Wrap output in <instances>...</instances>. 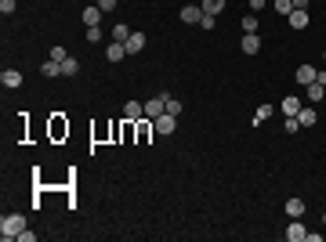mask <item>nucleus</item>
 <instances>
[{
    "label": "nucleus",
    "mask_w": 326,
    "mask_h": 242,
    "mask_svg": "<svg viewBox=\"0 0 326 242\" xmlns=\"http://www.w3.org/2000/svg\"><path fill=\"white\" fill-rule=\"evenodd\" d=\"M26 232V217L22 214H8L4 221H0V235H4V239H19Z\"/></svg>",
    "instance_id": "f257e3e1"
},
{
    "label": "nucleus",
    "mask_w": 326,
    "mask_h": 242,
    "mask_svg": "<svg viewBox=\"0 0 326 242\" xmlns=\"http://www.w3.org/2000/svg\"><path fill=\"white\" fill-rule=\"evenodd\" d=\"M152 127H156V134H174V127H178V116H170V112H163V116H156L152 119Z\"/></svg>",
    "instance_id": "f03ea898"
},
{
    "label": "nucleus",
    "mask_w": 326,
    "mask_h": 242,
    "mask_svg": "<svg viewBox=\"0 0 326 242\" xmlns=\"http://www.w3.org/2000/svg\"><path fill=\"white\" fill-rule=\"evenodd\" d=\"M163 112H167V94H156V98L145 101V116H149V119H156V116H163Z\"/></svg>",
    "instance_id": "7ed1b4c3"
},
{
    "label": "nucleus",
    "mask_w": 326,
    "mask_h": 242,
    "mask_svg": "<svg viewBox=\"0 0 326 242\" xmlns=\"http://www.w3.org/2000/svg\"><path fill=\"white\" fill-rule=\"evenodd\" d=\"M181 22L199 25V22H203V7H199V4H185V7H181Z\"/></svg>",
    "instance_id": "20e7f679"
},
{
    "label": "nucleus",
    "mask_w": 326,
    "mask_h": 242,
    "mask_svg": "<svg viewBox=\"0 0 326 242\" xmlns=\"http://www.w3.org/2000/svg\"><path fill=\"white\" fill-rule=\"evenodd\" d=\"M0 83H4V87H22V72L19 69H4V72H0Z\"/></svg>",
    "instance_id": "39448f33"
},
{
    "label": "nucleus",
    "mask_w": 326,
    "mask_h": 242,
    "mask_svg": "<svg viewBox=\"0 0 326 242\" xmlns=\"http://www.w3.org/2000/svg\"><path fill=\"white\" fill-rule=\"evenodd\" d=\"M304 235H308V232H304V224H301V217H293V224L286 228V239H290V242H304Z\"/></svg>",
    "instance_id": "423d86ee"
},
{
    "label": "nucleus",
    "mask_w": 326,
    "mask_h": 242,
    "mask_svg": "<svg viewBox=\"0 0 326 242\" xmlns=\"http://www.w3.org/2000/svg\"><path fill=\"white\" fill-rule=\"evenodd\" d=\"M105 58H109V62H123V58H127V47H123V43H109V47H105Z\"/></svg>",
    "instance_id": "0eeeda50"
},
{
    "label": "nucleus",
    "mask_w": 326,
    "mask_h": 242,
    "mask_svg": "<svg viewBox=\"0 0 326 242\" xmlns=\"http://www.w3.org/2000/svg\"><path fill=\"white\" fill-rule=\"evenodd\" d=\"M123 47H127V54H138V51L145 47V33H131V36H127V43H123Z\"/></svg>",
    "instance_id": "6e6552de"
},
{
    "label": "nucleus",
    "mask_w": 326,
    "mask_h": 242,
    "mask_svg": "<svg viewBox=\"0 0 326 242\" xmlns=\"http://www.w3.org/2000/svg\"><path fill=\"white\" fill-rule=\"evenodd\" d=\"M102 14H105V11H102L98 4H91V7H84V25H98V22H102Z\"/></svg>",
    "instance_id": "1a4fd4ad"
},
{
    "label": "nucleus",
    "mask_w": 326,
    "mask_h": 242,
    "mask_svg": "<svg viewBox=\"0 0 326 242\" xmlns=\"http://www.w3.org/2000/svg\"><path fill=\"white\" fill-rule=\"evenodd\" d=\"M257 51H261L257 33H243V54H257Z\"/></svg>",
    "instance_id": "9d476101"
},
{
    "label": "nucleus",
    "mask_w": 326,
    "mask_h": 242,
    "mask_svg": "<svg viewBox=\"0 0 326 242\" xmlns=\"http://www.w3.org/2000/svg\"><path fill=\"white\" fill-rule=\"evenodd\" d=\"M145 116V105L142 101H127V109H123V119H142Z\"/></svg>",
    "instance_id": "9b49d317"
},
{
    "label": "nucleus",
    "mask_w": 326,
    "mask_h": 242,
    "mask_svg": "<svg viewBox=\"0 0 326 242\" xmlns=\"http://www.w3.org/2000/svg\"><path fill=\"white\" fill-rule=\"evenodd\" d=\"M286 18H290V29H304V25H308V11H297V7H293Z\"/></svg>",
    "instance_id": "f8f14e48"
},
{
    "label": "nucleus",
    "mask_w": 326,
    "mask_h": 242,
    "mask_svg": "<svg viewBox=\"0 0 326 242\" xmlns=\"http://www.w3.org/2000/svg\"><path fill=\"white\" fill-rule=\"evenodd\" d=\"M297 83H301V87L315 83V69H312V65H297Z\"/></svg>",
    "instance_id": "ddd939ff"
},
{
    "label": "nucleus",
    "mask_w": 326,
    "mask_h": 242,
    "mask_svg": "<svg viewBox=\"0 0 326 242\" xmlns=\"http://www.w3.org/2000/svg\"><path fill=\"white\" fill-rule=\"evenodd\" d=\"M40 72H44L48 80H51V76H62V62H55V58H48V62L40 65Z\"/></svg>",
    "instance_id": "4468645a"
},
{
    "label": "nucleus",
    "mask_w": 326,
    "mask_h": 242,
    "mask_svg": "<svg viewBox=\"0 0 326 242\" xmlns=\"http://www.w3.org/2000/svg\"><path fill=\"white\" fill-rule=\"evenodd\" d=\"M279 109H283L286 116H297V112H301V101H297V98L290 94V98H283V105H279Z\"/></svg>",
    "instance_id": "2eb2a0df"
},
{
    "label": "nucleus",
    "mask_w": 326,
    "mask_h": 242,
    "mask_svg": "<svg viewBox=\"0 0 326 242\" xmlns=\"http://www.w3.org/2000/svg\"><path fill=\"white\" fill-rule=\"evenodd\" d=\"M199 7H203V14H221L225 11V0H203Z\"/></svg>",
    "instance_id": "dca6fc26"
},
{
    "label": "nucleus",
    "mask_w": 326,
    "mask_h": 242,
    "mask_svg": "<svg viewBox=\"0 0 326 242\" xmlns=\"http://www.w3.org/2000/svg\"><path fill=\"white\" fill-rule=\"evenodd\" d=\"M297 119H301V127H315L319 112H315V109H301V112H297Z\"/></svg>",
    "instance_id": "f3484780"
},
{
    "label": "nucleus",
    "mask_w": 326,
    "mask_h": 242,
    "mask_svg": "<svg viewBox=\"0 0 326 242\" xmlns=\"http://www.w3.org/2000/svg\"><path fill=\"white\" fill-rule=\"evenodd\" d=\"M76 72H80V62H76V58L69 54L66 62H62V76H76Z\"/></svg>",
    "instance_id": "a211bd4d"
},
{
    "label": "nucleus",
    "mask_w": 326,
    "mask_h": 242,
    "mask_svg": "<svg viewBox=\"0 0 326 242\" xmlns=\"http://www.w3.org/2000/svg\"><path fill=\"white\" fill-rule=\"evenodd\" d=\"M322 94H326L322 83H308V101H322Z\"/></svg>",
    "instance_id": "6ab92c4d"
},
{
    "label": "nucleus",
    "mask_w": 326,
    "mask_h": 242,
    "mask_svg": "<svg viewBox=\"0 0 326 242\" xmlns=\"http://www.w3.org/2000/svg\"><path fill=\"white\" fill-rule=\"evenodd\" d=\"M131 33H134V29H127V25H116V29H113V40H116V43H127V36H131Z\"/></svg>",
    "instance_id": "aec40b11"
},
{
    "label": "nucleus",
    "mask_w": 326,
    "mask_h": 242,
    "mask_svg": "<svg viewBox=\"0 0 326 242\" xmlns=\"http://www.w3.org/2000/svg\"><path fill=\"white\" fill-rule=\"evenodd\" d=\"M286 214H290V217H301V214H304V203H301V199H290V203H286Z\"/></svg>",
    "instance_id": "412c9836"
},
{
    "label": "nucleus",
    "mask_w": 326,
    "mask_h": 242,
    "mask_svg": "<svg viewBox=\"0 0 326 242\" xmlns=\"http://www.w3.org/2000/svg\"><path fill=\"white\" fill-rule=\"evenodd\" d=\"M243 33H257V14H254V11L243 18Z\"/></svg>",
    "instance_id": "4be33fe9"
},
{
    "label": "nucleus",
    "mask_w": 326,
    "mask_h": 242,
    "mask_svg": "<svg viewBox=\"0 0 326 242\" xmlns=\"http://www.w3.org/2000/svg\"><path fill=\"white\" fill-rule=\"evenodd\" d=\"M268 116H272V105H261V109L254 112V123H265Z\"/></svg>",
    "instance_id": "5701e85b"
},
{
    "label": "nucleus",
    "mask_w": 326,
    "mask_h": 242,
    "mask_svg": "<svg viewBox=\"0 0 326 242\" xmlns=\"http://www.w3.org/2000/svg\"><path fill=\"white\" fill-rule=\"evenodd\" d=\"M272 4H275L279 14H290V11H293V0H272Z\"/></svg>",
    "instance_id": "b1692460"
},
{
    "label": "nucleus",
    "mask_w": 326,
    "mask_h": 242,
    "mask_svg": "<svg viewBox=\"0 0 326 242\" xmlns=\"http://www.w3.org/2000/svg\"><path fill=\"white\" fill-rule=\"evenodd\" d=\"M84 36H87V43H98V40H102V29H98V25H87Z\"/></svg>",
    "instance_id": "393cba45"
},
{
    "label": "nucleus",
    "mask_w": 326,
    "mask_h": 242,
    "mask_svg": "<svg viewBox=\"0 0 326 242\" xmlns=\"http://www.w3.org/2000/svg\"><path fill=\"white\" fill-rule=\"evenodd\" d=\"M167 112H170V116H181V101L170 98V94H167Z\"/></svg>",
    "instance_id": "a878e982"
},
{
    "label": "nucleus",
    "mask_w": 326,
    "mask_h": 242,
    "mask_svg": "<svg viewBox=\"0 0 326 242\" xmlns=\"http://www.w3.org/2000/svg\"><path fill=\"white\" fill-rule=\"evenodd\" d=\"M283 127H286V134H297V130H301V119H297V116H286Z\"/></svg>",
    "instance_id": "bb28decb"
},
{
    "label": "nucleus",
    "mask_w": 326,
    "mask_h": 242,
    "mask_svg": "<svg viewBox=\"0 0 326 242\" xmlns=\"http://www.w3.org/2000/svg\"><path fill=\"white\" fill-rule=\"evenodd\" d=\"M51 58H55V62H66L69 54H66V47H51Z\"/></svg>",
    "instance_id": "cd10ccee"
},
{
    "label": "nucleus",
    "mask_w": 326,
    "mask_h": 242,
    "mask_svg": "<svg viewBox=\"0 0 326 242\" xmlns=\"http://www.w3.org/2000/svg\"><path fill=\"white\" fill-rule=\"evenodd\" d=\"M15 4H19V0H0V11L11 14V11H15Z\"/></svg>",
    "instance_id": "c85d7f7f"
},
{
    "label": "nucleus",
    "mask_w": 326,
    "mask_h": 242,
    "mask_svg": "<svg viewBox=\"0 0 326 242\" xmlns=\"http://www.w3.org/2000/svg\"><path fill=\"white\" fill-rule=\"evenodd\" d=\"M265 7H268V0H250V11H254V14H257V11H265Z\"/></svg>",
    "instance_id": "c756f323"
},
{
    "label": "nucleus",
    "mask_w": 326,
    "mask_h": 242,
    "mask_svg": "<svg viewBox=\"0 0 326 242\" xmlns=\"http://www.w3.org/2000/svg\"><path fill=\"white\" fill-rule=\"evenodd\" d=\"M98 7H102V11H113V7H116V0H98Z\"/></svg>",
    "instance_id": "7c9ffc66"
},
{
    "label": "nucleus",
    "mask_w": 326,
    "mask_h": 242,
    "mask_svg": "<svg viewBox=\"0 0 326 242\" xmlns=\"http://www.w3.org/2000/svg\"><path fill=\"white\" fill-rule=\"evenodd\" d=\"M315 83H322V87H326V69H315Z\"/></svg>",
    "instance_id": "2f4dec72"
},
{
    "label": "nucleus",
    "mask_w": 326,
    "mask_h": 242,
    "mask_svg": "<svg viewBox=\"0 0 326 242\" xmlns=\"http://www.w3.org/2000/svg\"><path fill=\"white\" fill-rule=\"evenodd\" d=\"M308 4H312V0H293V7H297V11H308Z\"/></svg>",
    "instance_id": "473e14b6"
},
{
    "label": "nucleus",
    "mask_w": 326,
    "mask_h": 242,
    "mask_svg": "<svg viewBox=\"0 0 326 242\" xmlns=\"http://www.w3.org/2000/svg\"><path fill=\"white\" fill-rule=\"evenodd\" d=\"M322 224H326V210H322Z\"/></svg>",
    "instance_id": "72a5a7b5"
},
{
    "label": "nucleus",
    "mask_w": 326,
    "mask_h": 242,
    "mask_svg": "<svg viewBox=\"0 0 326 242\" xmlns=\"http://www.w3.org/2000/svg\"><path fill=\"white\" fill-rule=\"evenodd\" d=\"M322 58H326V54H322Z\"/></svg>",
    "instance_id": "f704fd0d"
}]
</instances>
